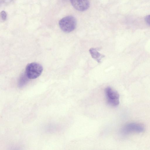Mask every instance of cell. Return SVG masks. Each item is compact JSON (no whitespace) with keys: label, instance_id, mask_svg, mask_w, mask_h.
<instances>
[{"label":"cell","instance_id":"cell-1","mask_svg":"<svg viewBox=\"0 0 150 150\" xmlns=\"http://www.w3.org/2000/svg\"><path fill=\"white\" fill-rule=\"evenodd\" d=\"M43 70V68L41 64L37 62H32L27 65L25 74L28 78L34 79L40 76Z\"/></svg>","mask_w":150,"mask_h":150},{"label":"cell","instance_id":"cell-2","mask_svg":"<svg viewBox=\"0 0 150 150\" xmlns=\"http://www.w3.org/2000/svg\"><path fill=\"white\" fill-rule=\"evenodd\" d=\"M76 25V19L72 16H68L61 19L59 22V25L63 32L68 33L75 28Z\"/></svg>","mask_w":150,"mask_h":150},{"label":"cell","instance_id":"cell-3","mask_svg":"<svg viewBox=\"0 0 150 150\" xmlns=\"http://www.w3.org/2000/svg\"><path fill=\"white\" fill-rule=\"evenodd\" d=\"M108 103L112 106H117L119 103V95L118 93L110 87L106 88L105 90Z\"/></svg>","mask_w":150,"mask_h":150},{"label":"cell","instance_id":"cell-4","mask_svg":"<svg viewBox=\"0 0 150 150\" xmlns=\"http://www.w3.org/2000/svg\"><path fill=\"white\" fill-rule=\"evenodd\" d=\"M144 126L140 124L131 123L125 125L121 130V133L124 135L133 133H139L144 131Z\"/></svg>","mask_w":150,"mask_h":150},{"label":"cell","instance_id":"cell-5","mask_svg":"<svg viewBox=\"0 0 150 150\" xmlns=\"http://www.w3.org/2000/svg\"><path fill=\"white\" fill-rule=\"evenodd\" d=\"M72 6L76 9L80 11L87 10L89 7L88 0H70Z\"/></svg>","mask_w":150,"mask_h":150},{"label":"cell","instance_id":"cell-6","mask_svg":"<svg viewBox=\"0 0 150 150\" xmlns=\"http://www.w3.org/2000/svg\"><path fill=\"white\" fill-rule=\"evenodd\" d=\"M98 48H91L89 50V52L92 57L98 62H101L102 59L105 57V56L101 54L98 51Z\"/></svg>","mask_w":150,"mask_h":150},{"label":"cell","instance_id":"cell-7","mask_svg":"<svg viewBox=\"0 0 150 150\" xmlns=\"http://www.w3.org/2000/svg\"><path fill=\"white\" fill-rule=\"evenodd\" d=\"M7 18V14L6 12L4 11H2L0 13V18L3 21H5Z\"/></svg>","mask_w":150,"mask_h":150},{"label":"cell","instance_id":"cell-8","mask_svg":"<svg viewBox=\"0 0 150 150\" xmlns=\"http://www.w3.org/2000/svg\"><path fill=\"white\" fill-rule=\"evenodd\" d=\"M146 22L150 25V15L146 16L144 18Z\"/></svg>","mask_w":150,"mask_h":150}]
</instances>
